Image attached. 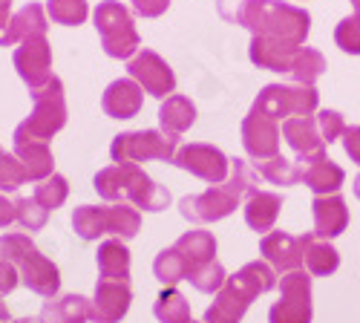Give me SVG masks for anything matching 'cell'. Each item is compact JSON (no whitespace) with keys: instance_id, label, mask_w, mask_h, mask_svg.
I'll return each instance as SVG.
<instances>
[{"instance_id":"obj_1","label":"cell","mask_w":360,"mask_h":323,"mask_svg":"<svg viewBox=\"0 0 360 323\" xmlns=\"http://www.w3.org/2000/svg\"><path fill=\"white\" fill-rule=\"evenodd\" d=\"M274 286H277V274L268 262H259V260L245 262L236 274H231L222 283V289L214 298V306H207L202 323H239L245 317L248 306L259 295L271 291Z\"/></svg>"},{"instance_id":"obj_2","label":"cell","mask_w":360,"mask_h":323,"mask_svg":"<svg viewBox=\"0 0 360 323\" xmlns=\"http://www.w3.org/2000/svg\"><path fill=\"white\" fill-rule=\"evenodd\" d=\"M93 188L98 191L101 199L107 202H130L133 208L139 211H165L170 205V191L159 182H153L150 176L133 165V162H124V165H110V167H101L93 179Z\"/></svg>"},{"instance_id":"obj_3","label":"cell","mask_w":360,"mask_h":323,"mask_svg":"<svg viewBox=\"0 0 360 323\" xmlns=\"http://www.w3.org/2000/svg\"><path fill=\"white\" fill-rule=\"evenodd\" d=\"M239 26H245L254 38H274L303 46L311 32V15L283 0H248Z\"/></svg>"},{"instance_id":"obj_4","label":"cell","mask_w":360,"mask_h":323,"mask_svg":"<svg viewBox=\"0 0 360 323\" xmlns=\"http://www.w3.org/2000/svg\"><path fill=\"white\" fill-rule=\"evenodd\" d=\"M0 260H9L12 266H18L20 283L46 300H52L61 289V272L49 257L35 248L29 234H4L0 237Z\"/></svg>"},{"instance_id":"obj_5","label":"cell","mask_w":360,"mask_h":323,"mask_svg":"<svg viewBox=\"0 0 360 323\" xmlns=\"http://www.w3.org/2000/svg\"><path fill=\"white\" fill-rule=\"evenodd\" d=\"M72 228L86 243L104 237V234H112L118 240H133L141 231V214L130 202L81 205V208H75V214H72Z\"/></svg>"},{"instance_id":"obj_6","label":"cell","mask_w":360,"mask_h":323,"mask_svg":"<svg viewBox=\"0 0 360 323\" xmlns=\"http://www.w3.org/2000/svg\"><path fill=\"white\" fill-rule=\"evenodd\" d=\"M67 125V96H64V81L52 75L41 90L32 93V113L15 127L12 141L35 139V141H49L58 130Z\"/></svg>"},{"instance_id":"obj_7","label":"cell","mask_w":360,"mask_h":323,"mask_svg":"<svg viewBox=\"0 0 360 323\" xmlns=\"http://www.w3.org/2000/svg\"><path fill=\"white\" fill-rule=\"evenodd\" d=\"M93 23L98 29L101 46L110 58L130 61V58L141 49V38H139V29L133 23V15L124 4H118V0H101L93 12Z\"/></svg>"},{"instance_id":"obj_8","label":"cell","mask_w":360,"mask_h":323,"mask_svg":"<svg viewBox=\"0 0 360 323\" xmlns=\"http://www.w3.org/2000/svg\"><path fill=\"white\" fill-rule=\"evenodd\" d=\"M179 151V139L162 133V130H130V133H118L110 144V156L115 165L124 162H170L176 159Z\"/></svg>"},{"instance_id":"obj_9","label":"cell","mask_w":360,"mask_h":323,"mask_svg":"<svg viewBox=\"0 0 360 323\" xmlns=\"http://www.w3.org/2000/svg\"><path fill=\"white\" fill-rule=\"evenodd\" d=\"M254 107L271 119H297V115H314L320 107V93L306 84H268L254 99Z\"/></svg>"},{"instance_id":"obj_10","label":"cell","mask_w":360,"mask_h":323,"mask_svg":"<svg viewBox=\"0 0 360 323\" xmlns=\"http://www.w3.org/2000/svg\"><path fill=\"white\" fill-rule=\"evenodd\" d=\"M268 323H311V277L303 269L283 274L280 300L268 312Z\"/></svg>"},{"instance_id":"obj_11","label":"cell","mask_w":360,"mask_h":323,"mask_svg":"<svg viewBox=\"0 0 360 323\" xmlns=\"http://www.w3.org/2000/svg\"><path fill=\"white\" fill-rule=\"evenodd\" d=\"M173 165L193 173L202 182H211V185H222L231 173V159L219 148L205 144V141H191L185 148H179Z\"/></svg>"},{"instance_id":"obj_12","label":"cell","mask_w":360,"mask_h":323,"mask_svg":"<svg viewBox=\"0 0 360 323\" xmlns=\"http://www.w3.org/2000/svg\"><path fill=\"white\" fill-rule=\"evenodd\" d=\"M127 72H130V78L141 87V90L150 93L153 99L165 101L176 90V75H173L170 64L165 61L156 49H147V46L139 49L127 61Z\"/></svg>"},{"instance_id":"obj_13","label":"cell","mask_w":360,"mask_h":323,"mask_svg":"<svg viewBox=\"0 0 360 323\" xmlns=\"http://www.w3.org/2000/svg\"><path fill=\"white\" fill-rule=\"evenodd\" d=\"M15 70L20 75V81L29 87V93L41 90V87L52 78V46L46 41V35H32L15 46Z\"/></svg>"},{"instance_id":"obj_14","label":"cell","mask_w":360,"mask_h":323,"mask_svg":"<svg viewBox=\"0 0 360 323\" xmlns=\"http://www.w3.org/2000/svg\"><path fill=\"white\" fill-rule=\"evenodd\" d=\"M280 139H283V130H280L277 119H271V115H265L257 107H251V113L243 119V148H245V153L257 162H268V159L280 156Z\"/></svg>"},{"instance_id":"obj_15","label":"cell","mask_w":360,"mask_h":323,"mask_svg":"<svg viewBox=\"0 0 360 323\" xmlns=\"http://www.w3.org/2000/svg\"><path fill=\"white\" fill-rule=\"evenodd\" d=\"M236 205H239V196L222 182V185H211L205 194L185 196L179 202V211L191 222H219L236 211Z\"/></svg>"},{"instance_id":"obj_16","label":"cell","mask_w":360,"mask_h":323,"mask_svg":"<svg viewBox=\"0 0 360 323\" xmlns=\"http://www.w3.org/2000/svg\"><path fill=\"white\" fill-rule=\"evenodd\" d=\"M311 237L314 234L294 237V234H285V231H268L259 243V251H262L268 266L288 274V272H297L306 262V248H309Z\"/></svg>"},{"instance_id":"obj_17","label":"cell","mask_w":360,"mask_h":323,"mask_svg":"<svg viewBox=\"0 0 360 323\" xmlns=\"http://www.w3.org/2000/svg\"><path fill=\"white\" fill-rule=\"evenodd\" d=\"M283 139L285 144L297 153V159L309 165L320 156H326V139L317 127L314 115H297V119H285L283 122Z\"/></svg>"},{"instance_id":"obj_18","label":"cell","mask_w":360,"mask_h":323,"mask_svg":"<svg viewBox=\"0 0 360 323\" xmlns=\"http://www.w3.org/2000/svg\"><path fill=\"white\" fill-rule=\"evenodd\" d=\"M133 303L130 283L122 280H98L93 298V323H118Z\"/></svg>"},{"instance_id":"obj_19","label":"cell","mask_w":360,"mask_h":323,"mask_svg":"<svg viewBox=\"0 0 360 323\" xmlns=\"http://www.w3.org/2000/svg\"><path fill=\"white\" fill-rule=\"evenodd\" d=\"M173 251L179 254V260H182L185 280H188L193 272H199L211 260H217V237L211 231L193 228V231H185L182 237L173 243Z\"/></svg>"},{"instance_id":"obj_20","label":"cell","mask_w":360,"mask_h":323,"mask_svg":"<svg viewBox=\"0 0 360 323\" xmlns=\"http://www.w3.org/2000/svg\"><path fill=\"white\" fill-rule=\"evenodd\" d=\"M311 211H314V231L311 234L317 240H335L349 228V208H346V199L340 194L314 196Z\"/></svg>"},{"instance_id":"obj_21","label":"cell","mask_w":360,"mask_h":323,"mask_svg":"<svg viewBox=\"0 0 360 323\" xmlns=\"http://www.w3.org/2000/svg\"><path fill=\"white\" fill-rule=\"evenodd\" d=\"M141 101L144 90L133 78H115L101 96V107L110 119H133L141 110Z\"/></svg>"},{"instance_id":"obj_22","label":"cell","mask_w":360,"mask_h":323,"mask_svg":"<svg viewBox=\"0 0 360 323\" xmlns=\"http://www.w3.org/2000/svg\"><path fill=\"white\" fill-rule=\"evenodd\" d=\"M297 52H300L297 44H285L274 38H251V46H248L251 64H257L259 70H271V72H291Z\"/></svg>"},{"instance_id":"obj_23","label":"cell","mask_w":360,"mask_h":323,"mask_svg":"<svg viewBox=\"0 0 360 323\" xmlns=\"http://www.w3.org/2000/svg\"><path fill=\"white\" fill-rule=\"evenodd\" d=\"M12 153L20 159L29 182H44L55 173V159L49 151V141H35V139L12 141Z\"/></svg>"},{"instance_id":"obj_24","label":"cell","mask_w":360,"mask_h":323,"mask_svg":"<svg viewBox=\"0 0 360 323\" xmlns=\"http://www.w3.org/2000/svg\"><path fill=\"white\" fill-rule=\"evenodd\" d=\"M159 125H162V133L179 139L196 125V104L188 96H176V93L167 96L159 107Z\"/></svg>"},{"instance_id":"obj_25","label":"cell","mask_w":360,"mask_h":323,"mask_svg":"<svg viewBox=\"0 0 360 323\" xmlns=\"http://www.w3.org/2000/svg\"><path fill=\"white\" fill-rule=\"evenodd\" d=\"M303 182H306V188L314 191V196H328L343 188L346 170L328 156H320V159L303 165Z\"/></svg>"},{"instance_id":"obj_26","label":"cell","mask_w":360,"mask_h":323,"mask_svg":"<svg viewBox=\"0 0 360 323\" xmlns=\"http://www.w3.org/2000/svg\"><path fill=\"white\" fill-rule=\"evenodd\" d=\"M93 320V303L81 295H64L44 303L38 323H86Z\"/></svg>"},{"instance_id":"obj_27","label":"cell","mask_w":360,"mask_h":323,"mask_svg":"<svg viewBox=\"0 0 360 323\" xmlns=\"http://www.w3.org/2000/svg\"><path fill=\"white\" fill-rule=\"evenodd\" d=\"M280 208H283V196L280 194H271V191L251 194L248 202H245V222H248V228H254L259 234H268L274 228L277 217H280Z\"/></svg>"},{"instance_id":"obj_28","label":"cell","mask_w":360,"mask_h":323,"mask_svg":"<svg viewBox=\"0 0 360 323\" xmlns=\"http://www.w3.org/2000/svg\"><path fill=\"white\" fill-rule=\"evenodd\" d=\"M49 29V20H46V9L41 4H26L20 6L15 15H12V23H9V35H6V46L12 44H20L32 35H46Z\"/></svg>"},{"instance_id":"obj_29","label":"cell","mask_w":360,"mask_h":323,"mask_svg":"<svg viewBox=\"0 0 360 323\" xmlns=\"http://www.w3.org/2000/svg\"><path fill=\"white\" fill-rule=\"evenodd\" d=\"M96 260H98L101 280L130 283V248L124 246V240H104L98 246Z\"/></svg>"},{"instance_id":"obj_30","label":"cell","mask_w":360,"mask_h":323,"mask_svg":"<svg viewBox=\"0 0 360 323\" xmlns=\"http://www.w3.org/2000/svg\"><path fill=\"white\" fill-rule=\"evenodd\" d=\"M306 269L314 277H328L340 269V254L335 246H328V240H317L311 237L309 248H306Z\"/></svg>"},{"instance_id":"obj_31","label":"cell","mask_w":360,"mask_h":323,"mask_svg":"<svg viewBox=\"0 0 360 323\" xmlns=\"http://www.w3.org/2000/svg\"><path fill=\"white\" fill-rule=\"evenodd\" d=\"M326 72V58L320 49L314 46H300L297 58H294V64H291V78L297 84H306V87H314V81Z\"/></svg>"},{"instance_id":"obj_32","label":"cell","mask_w":360,"mask_h":323,"mask_svg":"<svg viewBox=\"0 0 360 323\" xmlns=\"http://www.w3.org/2000/svg\"><path fill=\"white\" fill-rule=\"evenodd\" d=\"M257 173L262 176L265 182H271V185H297V182H303V170H300L291 159H285L283 153L274 156V159H268V162H257Z\"/></svg>"},{"instance_id":"obj_33","label":"cell","mask_w":360,"mask_h":323,"mask_svg":"<svg viewBox=\"0 0 360 323\" xmlns=\"http://www.w3.org/2000/svg\"><path fill=\"white\" fill-rule=\"evenodd\" d=\"M153 312H156L159 323H188L191 320V306H188L185 295L179 289H173V286H167L159 295Z\"/></svg>"},{"instance_id":"obj_34","label":"cell","mask_w":360,"mask_h":323,"mask_svg":"<svg viewBox=\"0 0 360 323\" xmlns=\"http://www.w3.org/2000/svg\"><path fill=\"white\" fill-rule=\"evenodd\" d=\"M46 211H55V208H61V205L67 202V196H70V182H67V176H61V173H52L49 179H44V182H38L35 185V194H32Z\"/></svg>"},{"instance_id":"obj_35","label":"cell","mask_w":360,"mask_h":323,"mask_svg":"<svg viewBox=\"0 0 360 323\" xmlns=\"http://www.w3.org/2000/svg\"><path fill=\"white\" fill-rule=\"evenodd\" d=\"M46 15L61 26H78L86 20L89 6H86V0H49Z\"/></svg>"},{"instance_id":"obj_36","label":"cell","mask_w":360,"mask_h":323,"mask_svg":"<svg viewBox=\"0 0 360 323\" xmlns=\"http://www.w3.org/2000/svg\"><path fill=\"white\" fill-rule=\"evenodd\" d=\"M225 185H228L239 199L251 196V194L259 191V188H257V170H254L245 159H231V173H228Z\"/></svg>"},{"instance_id":"obj_37","label":"cell","mask_w":360,"mask_h":323,"mask_svg":"<svg viewBox=\"0 0 360 323\" xmlns=\"http://www.w3.org/2000/svg\"><path fill=\"white\" fill-rule=\"evenodd\" d=\"M26 182H29V176H26L20 159L15 153L0 151V194H12Z\"/></svg>"},{"instance_id":"obj_38","label":"cell","mask_w":360,"mask_h":323,"mask_svg":"<svg viewBox=\"0 0 360 323\" xmlns=\"http://www.w3.org/2000/svg\"><path fill=\"white\" fill-rule=\"evenodd\" d=\"M15 211H18V222L26 228V231H41L49 220V211L35 199V196H20L15 199Z\"/></svg>"},{"instance_id":"obj_39","label":"cell","mask_w":360,"mask_h":323,"mask_svg":"<svg viewBox=\"0 0 360 323\" xmlns=\"http://www.w3.org/2000/svg\"><path fill=\"white\" fill-rule=\"evenodd\" d=\"M153 274H156V280H162L165 286H176L179 280H185L182 260H179V254L173 251V246L156 254V260H153Z\"/></svg>"},{"instance_id":"obj_40","label":"cell","mask_w":360,"mask_h":323,"mask_svg":"<svg viewBox=\"0 0 360 323\" xmlns=\"http://www.w3.org/2000/svg\"><path fill=\"white\" fill-rule=\"evenodd\" d=\"M188 280H191L193 289L205 291V295H217V291L222 289V283L228 280V274H225V269H222L219 260H211L207 266H202L199 272H193Z\"/></svg>"},{"instance_id":"obj_41","label":"cell","mask_w":360,"mask_h":323,"mask_svg":"<svg viewBox=\"0 0 360 323\" xmlns=\"http://www.w3.org/2000/svg\"><path fill=\"white\" fill-rule=\"evenodd\" d=\"M335 41L343 52L349 55H360V15H349L338 23L335 29Z\"/></svg>"},{"instance_id":"obj_42","label":"cell","mask_w":360,"mask_h":323,"mask_svg":"<svg viewBox=\"0 0 360 323\" xmlns=\"http://www.w3.org/2000/svg\"><path fill=\"white\" fill-rule=\"evenodd\" d=\"M317 127H320L326 144H332V141L343 139V133L349 130L346 122H343V115H340L338 110H320V113H317Z\"/></svg>"},{"instance_id":"obj_43","label":"cell","mask_w":360,"mask_h":323,"mask_svg":"<svg viewBox=\"0 0 360 323\" xmlns=\"http://www.w3.org/2000/svg\"><path fill=\"white\" fill-rule=\"evenodd\" d=\"M20 283V272L18 266H12L9 260H0V298L9 295V291H15Z\"/></svg>"},{"instance_id":"obj_44","label":"cell","mask_w":360,"mask_h":323,"mask_svg":"<svg viewBox=\"0 0 360 323\" xmlns=\"http://www.w3.org/2000/svg\"><path fill=\"white\" fill-rule=\"evenodd\" d=\"M130 4H133V12L141 18H159L167 12L170 0H130Z\"/></svg>"},{"instance_id":"obj_45","label":"cell","mask_w":360,"mask_h":323,"mask_svg":"<svg viewBox=\"0 0 360 323\" xmlns=\"http://www.w3.org/2000/svg\"><path fill=\"white\" fill-rule=\"evenodd\" d=\"M245 4L248 0H217V9L228 23H239L243 20V12H245Z\"/></svg>"},{"instance_id":"obj_46","label":"cell","mask_w":360,"mask_h":323,"mask_svg":"<svg viewBox=\"0 0 360 323\" xmlns=\"http://www.w3.org/2000/svg\"><path fill=\"white\" fill-rule=\"evenodd\" d=\"M343 151H346V156L360 167V125H357V127H349V130L343 133Z\"/></svg>"},{"instance_id":"obj_47","label":"cell","mask_w":360,"mask_h":323,"mask_svg":"<svg viewBox=\"0 0 360 323\" xmlns=\"http://www.w3.org/2000/svg\"><path fill=\"white\" fill-rule=\"evenodd\" d=\"M12 222H18V211H15V199H6L0 194V228H9Z\"/></svg>"},{"instance_id":"obj_48","label":"cell","mask_w":360,"mask_h":323,"mask_svg":"<svg viewBox=\"0 0 360 323\" xmlns=\"http://www.w3.org/2000/svg\"><path fill=\"white\" fill-rule=\"evenodd\" d=\"M9 23H12V0H0V46H6Z\"/></svg>"},{"instance_id":"obj_49","label":"cell","mask_w":360,"mask_h":323,"mask_svg":"<svg viewBox=\"0 0 360 323\" xmlns=\"http://www.w3.org/2000/svg\"><path fill=\"white\" fill-rule=\"evenodd\" d=\"M0 323H12V315H9V309H6L4 300H0Z\"/></svg>"},{"instance_id":"obj_50","label":"cell","mask_w":360,"mask_h":323,"mask_svg":"<svg viewBox=\"0 0 360 323\" xmlns=\"http://www.w3.org/2000/svg\"><path fill=\"white\" fill-rule=\"evenodd\" d=\"M354 196L360 199V176H357V179H354Z\"/></svg>"},{"instance_id":"obj_51","label":"cell","mask_w":360,"mask_h":323,"mask_svg":"<svg viewBox=\"0 0 360 323\" xmlns=\"http://www.w3.org/2000/svg\"><path fill=\"white\" fill-rule=\"evenodd\" d=\"M12 323H38V320H32V317H20V320H12Z\"/></svg>"},{"instance_id":"obj_52","label":"cell","mask_w":360,"mask_h":323,"mask_svg":"<svg viewBox=\"0 0 360 323\" xmlns=\"http://www.w3.org/2000/svg\"><path fill=\"white\" fill-rule=\"evenodd\" d=\"M352 6H354V15H360V0H352Z\"/></svg>"},{"instance_id":"obj_53","label":"cell","mask_w":360,"mask_h":323,"mask_svg":"<svg viewBox=\"0 0 360 323\" xmlns=\"http://www.w3.org/2000/svg\"><path fill=\"white\" fill-rule=\"evenodd\" d=\"M188 323H196V320H193V317H191V320H188Z\"/></svg>"}]
</instances>
